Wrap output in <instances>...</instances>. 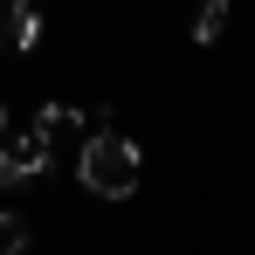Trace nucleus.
Segmentation results:
<instances>
[{
    "label": "nucleus",
    "mask_w": 255,
    "mask_h": 255,
    "mask_svg": "<svg viewBox=\"0 0 255 255\" xmlns=\"http://www.w3.org/2000/svg\"><path fill=\"white\" fill-rule=\"evenodd\" d=\"M35 42H42L35 0H0V55H35Z\"/></svg>",
    "instance_id": "7ed1b4c3"
},
{
    "label": "nucleus",
    "mask_w": 255,
    "mask_h": 255,
    "mask_svg": "<svg viewBox=\"0 0 255 255\" xmlns=\"http://www.w3.org/2000/svg\"><path fill=\"white\" fill-rule=\"evenodd\" d=\"M76 179H83L97 200H131L138 179H145V152L131 145L125 131H90L83 152H76Z\"/></svg>",
    "instance_id": "f257e3e1"
},
{
    "label": "nucleus",
    "mask_w": 255,
    "mask_h": 255,
    "mask_svg": "<svg viewBox=\"0 0 255 255\" xmlns=\"http://www.w3.org/2000/svg\"><path fill=\"white\" fill-rule=\"evenodd\" d=\"M0 131H7V104H0Z\"/></svg>",
    "instance_id": "0eeeda50"
},
{
    "label": "nucleus",
    "mask_w": 255,
    "mask_h": 255,
    "mask_svg": "<svg viewBox=\"0 0 255 255\" xmlns=\"http://www.w3.org/2000/svg\"><path fill=\"white\" fill-rule=\"evenodd\" d=\"M76 125H83V118H76L69 104H42V111H35V138H42L48 152H55L62 138H76Z\"/></svg>",
    "instance_id": "20e7f679"
},
{
    "label": "nucleus",
    "mask_w": 255,
    "mask_h": 255,
    "mask_svg": "<svg viewBox=\"0 0 255 255\" xmlns=\"http://www.w3.org/2000/svg\"><path fill=\"white\" fill-rule=\"evenodd\" d=\"M0 255H28V221L14 207H0Z\"/></svg>",
    "instance_id": "423d86ee"
},
{
    "label": "nucleus",
    "mask_w": 255,
    "mask_h": 255,
    "mask_svg": "<svg viewBox=\"0 0 255 255\" xmlns=\"http://www.w3.org/2000/svg\"><path fill=\"white\" fill-rule=\"evenodd\" d=\"M42 172H48V145L35 131L0 138V186H28V179H42Z\"/></svg>",
    "instance_id": "f03ea898"
},
{
    "label": "nucleus",
    "mask_w": 255,
    "mask_h": 255,
    "mask_svg": "<svg viewBox=\"0 0 255 255\" xmlns=\"http://www.w3.org/2000/svg\"><path fill=\"white\" fill-rule=\"evenodd\" d=\"M228 35V0H200V14H193V42H221Z\"/></svg>",
    "instance_id": "39448f33"
}]
</instances>
